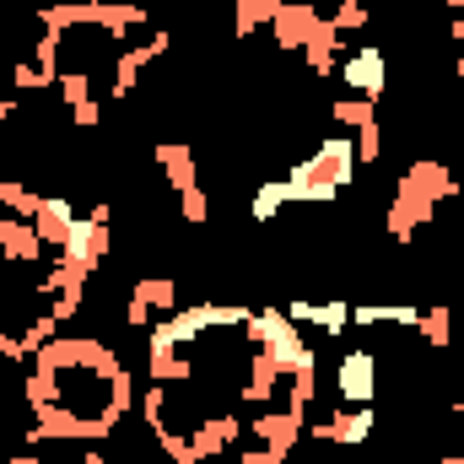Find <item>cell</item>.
Segmentation results:
<instances>
[{
  "instance_id": "6da1fadb",
  "label": "cell",
  "mask_w": 464,
  "mask_h": 464,
  "mask_svg": "<svg viewBox=\"0 0 464 464\" xmlns=\"http://www.w3.org/2000/svg\"><path fill=\"white\" fill-rule=\"evenodd\" d=\"M351 168H356V146H351L346 135H330V140H319V151L308 157V162H297L286 179H308V184H330L335 195L351 184Z\"/></svg>"
},
{
  "instance_id": "7a4b0ae2",
  "label": "cell",
  "mask_w": 464,
  "mask_h": 464,
  "mask_svg": "<svg viewBox=\"0 0 464 464\" xmlns=\"http://www.w3.org/2000/svg\"><path fill=\"white\" fill-rule=\"evenodd\" d=\"M109 248H114V237H109L103 222L76 217L71 232H65V243H60V259H65V265H76V270H87V276H98V270H103V259H109Z\"/></svg>"
},
{
  "instance_id": "3957f363",
  "label": "cell",
  "mask_w": 464,
  "mask_h": 464,
  "mask_svg": "<svg viewBox=\"0 0 464 464\" xmlns=\"http://www.w3.org/2000/svg\"><path fill=\"white\" fill-rule=\"evenodd\" d=\"M432 217H438V200H427L421 189H411V184L400 179V184H394V200H389V217H383V227H389L394 237H400V243H405L411 232L427 227Z\"/></svg>"
},
{
  "instance_id": "277c9868",
  "label": "cell",
  "mask_w": 464,
  "mask_h": 464,
  "mask_svg": "<svg viewBox=\"0 0 464 464\" xmlns=\"http://www.w3.org/2000/svg\"><path fill=\"white\" fill-rule=\"evenodd\" d=\"M270 27H276V49H303L308 33L319 27V11L308 0H270Z\"/></svg>"
},
{
  "instance_id": "5b68a950",
  "label": "cell",
  "mask_w": 464,
  "mask_h": 464,
  "mask_svg": "<svg viewBox=\"0 0 464 464\" xmlns=\"http://www.w3.org/2000/svg\"><path fill=\"white\" fill-rule=\"evenodd\" d=\"M335 394H341L346 405H372V394H378V362H372V351L341 356V367H335Z\"/></svg>"
},
{
  "instance_id": "8992f818",
  "label": "cell",
  "mask_w": 464,
  "mask_h": 464,
  "mask_svg": "<svg viewBox=\"0 0 464 464\" xmlns=\"http://www.w3.org/2000/svg\"><path fill=\"white\" fill-rule=\"evenodd\" d=\"M341 76H346V87L356 98H383V87H389V65H383V49H356L341 60Z\"/></svg>"
},
{
  "instance_id": "52a82bcc",
  "label": "cell",
  "mask_w": 464,
  "mask_h": 464,
  "mask_svg": "<svg viewBox=\"0 0 464 464\" xmlns=\"http://www.w3.org/2000/svg\"><path fill=\"white\" fill-rule=\"evenodd\" d=\"M303 427H308V416H297V411H259L254 416V438L265 443V449H281V454H292L297 449V438H303Z\"/></svg>"
},
{
  "instance_id": "ba28073f",
  "label": "cell",
  "mask_w": 464,
  "mask_h": 464,
  "mask_svg": "<svg viewBox=\"0 0 464 464\" xmlns=\"http://www.w3.org/2000/svg\"><path fill=\"white\" fill-rule=\"evenodd\" d=\"M341 44H346V33L330 22V16H319V27L308 33V44H303V54H308V65L319 71V76H330V71H341Z\"/></svg>"
},
{
  "instance_id": "9c48e42d",
  "label": "cell",
  "mask_w": 464,
  "mask_h": 464,
  "mask_svg": "<svg viewBox=\"0 0 464 464\" xmlns=\"http://www.w3.org/2000/svg\"><path fill=\"white\" fill-rule=\"evenodd\" d=\"M146 5L140 0H92V27H103L109 38H124L130 27H146Z\"/></svg>"
},
{
  "instance_id": "30bf717a",
  "label": "cell",
  "mask_w": 464,
  "mask_h": 464,
  "mask_svg": "<svg viewBox=\"0 0 464 464\" xmlns=\"http://www.w3.org/2000/svg\"><path fill=\"white\" fill-rule=\"evenodd\" d=\"M0 254L16 259V265H33L44 254V237H38L33 222H22V217H0Z\"/></svg>"
},
{
  "instance_id": "8fae6325",
  "label": "cell",
  "mask_w": 464,
  "mask_h": 464,
  "mask_svg": "<svg viewBox=\"0 0 464 464\" xmlns=\"http://www.w3.org/2000/svg\"><path fill=\"white\" fill-rule=\"evenodd\" d=\"M400 179H405L411 189H421L427 200H454V195H459V184H454V173H449L443 162H411Z\"/></svg>"
},
{
  "instance_id": "7c38bea8",
  "label": "cell",
  "mask_w": 464,
  "mask_h": 464,
  "mask_svg": "<svg viewBox=\"0 0 464 464\" xmlns=\"http://www.w3.org/2000/svg\"><path fill=\"white\" fill-rule=\"evenodd\" d=\"M76 222V211H71V200L65 195H44V206H38V217H33V227L44 237V248H60L65 243V232Z\"/></svg>"
},
{
  "instance_id": "4fadbf2b",
  "label": "cell",
  "mask_w": 464,
  "mask_h": 464,
  "mask_svg": "<svg viewBox=\"0 0 464 464\" xmlns=\"http://www.w3.org/2000/svg\"><path fill=\"white\" fill-rule=\"evenodd\" d=\"M157 162H162V173H168V184H173L179 195L200 184V168H195V151H189V146H179V140H162V146H157Z\"/></svg>"
},
{
  "instance_id": "5bb4252c",
  "label": "cell",
  "mask_w": 464,
  "mask_h": 464,
  "mask_svg": "<svg viewBox=\"0 0 464 464\" xmlns=\"http://www.w3.org/2000/svg\"><path fill=\"white\" fill-rule=\"evenodd\" d=\"M292 319H303V324H314L319 335H341L351 324V303H292Z\"/></svg>"
},
{
  "instance_id": "9a60e30c",
  "label": "cell",
  "mask_w": 464,
  "mask_h": 464,
  "mask_svg": "<svg viewBox=\"0 0 464 464\" xmlns=\"http://www.w3.org/2000/svg\"><path fill=\"white\" fill-rule=\"evenodd\" d=\"M130 297L146 303L151 314H173V308H179V281H173V276H140V281L130 286Z\"/></svg>"
},
{
  "instance_id": "2e32d148",
  "label": "cell",
  "mask_w": 464,
  "mask_h": 464,
  "mask_svg": "<svg viewBox=\"0 0 464 464\" xmlns=\"http://www.w3.org/2000/svg\"><path fill=\"white\" fill-rule=\"evenodd\" d=\"M319 400V362H308V367H297V372H286V411H297V416H308V405Z\"/></svg>"
},
{
  "instance_id": "e0dca14e",
  "label": "cell",
  "mask_w": 464,
  "mask_h": 464,
  "mask_svg": "<svg viewBox=\"0 0 464 464\" xmlns=\"http://www.w3.org/2000/svg\"><path fill=\"white\" fill-rule=\"evenodd\" d=\"M151 60H157V54H151V44H146V49H124V54H119V71H114V98H130V92H135V82H140V71H146Z\"/></svg>"
},
{
  "instance_id": "ac0fdd59",
  "label": "cell",
  "mask_w": 464,
  "mask_h": 464,
  "mask_svg": "<svg viewBox=\"0 0 464 464\" xmlns=\"http://www.w3.org/2000/svg\"><path fill=\"white\" fill-rule=\"evenodd\" d=\"M270 22V0H232V38H248Z\"/></svg>"
},
{
  "instance_id": "d6986e66",
  "label": "cell",
  "mask_w": 464,
  "mask_h": 464,
  "mask_svg": "<svg viewBox=\"0 0 464 464\" xmlns=\"http://www.w3.org/2000/svg\"><path fill=\"white\" fill-rule=\"evenodd\" d=\"M168 405H173V400H168V383H151V389L140 394V416H146L151 438H157V432L168 427Z\"/></svg>"
},
{
  "instance_id": "ffe728a7",
  "label": "cell",
  "mask_w": 464,
  "mask_h": 464,
  "mask_svg": "<svg viewBox=\"0 0 464 464\" xmlns=\"http://www.w3.org/2000/svg\"><path fill=\"white\" fill-rule=\"evenodd\" d=\"M335 124H351V130H362V124H378V103L351 92V98H341V103H335Z\"/></svg>"
},
{
  "instance_id": "44dd1931",
  "label": "cell",
  "mask_w": 464,
  "mask_h": 464,
  "mask_svg": "<svg viewBox=\"0 0 464 464\" xmlns=\"http://www.w3.org/2000/svg\"><path fill=\"white\" fill-rule=\"evenodd\" d=\"M416 330H421L427 346H449V341H454V319H449V308H427Z\"/></svg>"
},
{
  "instance_id": "7402d4cb",
  "label": "cell",
  "mask_w": 464,
  "mask_h": 464,
  "mask_svg": "<svg viewBox=\"0 0 464 464\" xmlns=\"http://www.w3.org/2000/svg\"><path fill=\"white\" fill-rule=\"evenodd\" d=\"M281 206H286V179H276V184H259V195H254V206H248V211H254V222H270Z\"/></svg>"
},
{
  "instance_id": "603a6c76",
  "label": "cell",
  "mask_w": 464,
  "mask_h": 464,
  "mask_svg": "<svg viewBox=\"0 0 464 464\" xmlns=\"http://www.w3.org/2000/svg\"><path fill=\"white\" fill-rule=\"evenodd\" d=\"M60 98L71 103V109H82V103H92V82H87V71H60Z\"/></svg>"
},
{
  "instance_id": "cb8c5ba5",
  "label": "cell",
  "mask_w": 464,
  "mask_h": 464,
  "mask_svg": "<svg viewBox=\"0 0 464 464\" xmlns=\"http://www.w3.org/2000/svg\"><path fill=\"white\" fill-rule=\"evenodd\" d=\"M109 411H119V416H130V411H135V378H130L124 367L109 378Z\"/></svg>"
},
{
  "instance_id": "d4e9b609",
  "label": "cell",
  "mask_w": 464,
  "mask_h": 464,
  "mask_svg": "<svg viewBox=\"0 0 464 464\" xmlns=\"http://www.w3.org/2000/svg\"><path fill=\"white\" fill-rule=\"evenodd\" d=\"M179 211H184V222H195V227H200V222L211 217V200H206V189H200V184H195V189H184V195H179Z\"/></svg>"
},
{
  "instance_id": "484cf974",
  "label": "cell",
  "mask_w": 464,
  "mask_h": 464,
  "mask_svg": "<svg viewBox=\"0 0 464 464\" xmlns=\"http://www.w3.org/2000/svg\"><path fill=\"white\" fill-rule=\"evenodd\" d=\"M330 22H335V27H341V33H356V27H367V22H372V16H367V5H362V0H341V5H335V16H330Z\"/></svg>"
},
{
  "instance_id": "4316f807",
  "label": "cell",
  "mask_w": 464,
  "mask_h": 464,
  "mask_svg": "<svg viewBox=\"0 0 464 464\" xmlns=\"http://www.w3.org/2000/svg\"><path fill=\"white\" fill-rule=\"evenodd\" d=\"M351 146H356V157H362V162H378V157H383V135H378V124H362Z\"/></svg>"
},
{
  "instance_id": "83f0119b",
  "label": "cell",
  "mask_w": 464,
  "mask_h": 464,
  "mask_svg": "<svg viewBox=\"0 0 464 464\" xmlns=\"http://www.w3.org/2000/svg\"><path fill=\"white\" fill-rule=\"evenodd\" d=\"M11 82H16V87H49V82L38 76V65H33V60H16V65H11Z\"/></svg>"
},
{
  "instance_id": "f1b7e54d",
  "label": "cell",
  "mask_w": 464,
  "mask_h": 464,
  "mask_svg": "<svg viewBox=\"0 0 464 464\" xmlns=\"http://www.w3.org/2000/svg\"><path fill=\"white\" fill-rule=\"evenodd\" d=\"M237 464H286L281 449H237Z\"/></svg>"
},
{
  "instance_id": "f546056e",
  "label": "cell",
  "mask_w": 464,
  "mask_h": 464,
  "mask_svg": "<svg viewBox=\"0 0 464 464\" xmlns=\"http://www.w3.org/2000/svg\"><path fill=\"white\" fill-rule=\"evenodd\" d=\"M449 33H454V38L464 44V16H449Z\"/></svg>"
},
{
  "instance_id": "4dcf8cb0",
  "label": "cell",
  "mask_w": 464,
  "mask_h": 464,
  "mask_svg": "<svg viewBox=\"0 0 464 464\" xmlns=\"http://www.w3.org/2000/svg\"><path fill=\"white\" fill-rule=\"evenodd\" d=\"M454 71H459V76H464V44H459V60H454Z\"/></svg>"
},
{
  "instance_id": "1f68e13d",
  "label": "cell",
  "mask_w": 464,
  "mask_h": 464,
  "mask_svg": "<svg viewBox=\"0 0 464 464\" xmlns=\"http://www.w3.org/2000/svg\"><path fill=\"white\" fill-rule=\"evenodd\" d=\"M5 114H11V103H5V98H0V119H5Z\"/></svg>"
},
{
  "instance_id": "d6a6232c",
  "label": "cell",
  "mask_w": 464,
  "mask_h": 464,
  "mask_svg": "<svg viewBox=\"0 0 464 464\" xmlns=\"http://www.w3.org/2000/svg\"><path fill=\"white\" fill-rule=\"evenodd\" d=\"M454 411H459V416H464V400H459V405H454Z\"/></svg>"
},
{
  "instance_id": "836d02e7",
  "label": "cell",
  "mask_w": 464,
  "mask_h": 464,
  "mask_svg": "<svg viewBox=\"0 0 464 464\" xmlns=\"http://www.w3.org/2000/svg\"><path fill=\"white\" fill-rule=\"evenodd\" d=\"M454 5H459V0H449V11H454Z\"/></svg>"
},
{
  "instance_id": "e575fe53",
  "label": "cell",
  "mask_w": 464,
  "mask_h": 464,
  "mask_svg": "<svg viewBox=\"0 0 464 464\" xmlns=\"http://www.w3.org/2000/svg\"><path fill=\"white\" fill-rule=\"evenodd\" d=\"M454 11H464V0H459V5H454Z\"/></svg>"
},
{
  "instance_id": "d590c367",
  "label": "cell",
  "mask_w": 464,
  "mask_h": 464,
  "mask_svg": "<svg viewBox=\"0 0 464 464\" xmlns=\"http://www.w3.org/2000/svg\"><path fill=\"white\" fill-rule=\"evenodd\" d=\"M459 259H464V243H459Z\"/></svg>"
}]
</instances>
